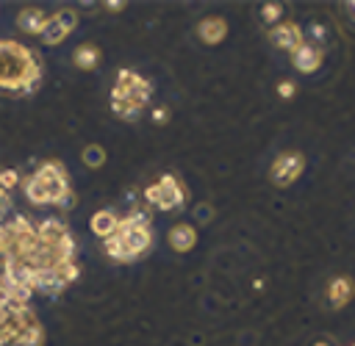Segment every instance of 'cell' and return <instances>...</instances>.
Masks as SVG:
<instances>
[{"mask_svg":"<svg viewBox=\"0 0 355 346\" xmlns=\"http://www.w3.org/2000/svg\"><path fill=\"white\" fill-rule=\"evenodd\" d=\"M153 122L155 125H166L169 122V108H155L153 111Z\"/></svg>","mask_w":355,"mask_h":346,"instance_id":"obj_23","label":"cell"},{"mask_svg":"<svg viewBox=\"0 0 355 346\" xmlns=\"http://www.w3.org/2000/svg\"><path fill=\"white\" fill-rule=\"evenodd\" d=\"M25 197L33 205H61V208H75V197L67 185V172L58 161H47L36 169L33 177L25 183Z\"/></svg>","mask_w":355,"mask_h":346,"instance_id":"obj_2","label":"cell"},{"mask_svg":"<svg viewBox=\"0 0 355 346\" xmlns=\"http://www.w3.org/2000/svg\"><path fill=\"white\" fill-rule=\"evenodd\" d=\"M17 183H19V174H17L14 169H3V172H0V188H3V191L14 188Z\"/></svg>","mask_w":355,"mask_h":346,"instance_id":"obj_20","label":"cell"},{"mask_svg":"<svg viewBox=\"0 0 355 346\" xmlns=\"http://www.w3.org/2000/svg\"><path fill=\"white\" fill-rule=\"evenodd\" d=\"M269 42L280 50H297L302 44V30L294 22H280L269 30Z\"/></svg>","mask_w":355,"mask_h":346,"instance_id":"obj_7","label":"cell"},{"mask_svg":"<svg viewBox=\"0 0 355 346\" xmlns=\"http://www.w3.org/2000/svg\"><path fill=\"white\" fill-rule=\"evenodd\" d=\"M316 346H327V343H316Z\"/></svg>","mask_w":355,"mask_h":346,"instance_id":"obj_27","label":"cell"},{"mask_svg":"<svg viewBox=\"0 0 355 346\" xmlns=\"http://www.w3.org/2000/svg\"><path fill=\"white\" fill-rule=\"evenodd\" d=\"M144 197L158 210H175V208L183 205V188H180V183L172 174H164L158 183L147 185L144 188Z\"/></svg>","mask_w":355,"mask_h":346,"instance_id":"obj_4","label":"cell"},{"mask_svg":"<svg viewBox=\"0 0 355 346\" xmlns=\"http://www.w3.org/2000/svg\"><path fill=\"white\" fill-rule=\"evenodd\" d=\"M194 219H197L200 224H208V221L214 219V208H211V205H197V208H194Z\"/></svg>","mask_w":355,"mask_h":346,"instance_id":"obj_21","label":"cell"},{"mask_svg":"<svg viewBox=\"0 0 355 346\" xmlns=\"http://www.w3.org/2000/svg\"><path fill=\"white\" fill-rule=\"evenodd\" d=\"M8 205H11V202H8V194H6L3 188H0V216H3L6 210H8Z\"/></svg>","mask_w":355,"mask_h":346,"instance_id":"obj_25","label":"cell"},{"mask_svg":"<svg viewBox=\"0 0 355 346\" xmlns=\"http://www.w3.org/2000/svg\"><path fill=\"white\" fill-rule=\"evenodd\" d=\"M347 8H349V14L355 17V3H347Z\"/></svg>","mask_w":355,"mask_h":346,"instance_id":"obj_26","label":"cell"},{"mask_svg":"<svg viewBox=\"0 0 355 346\" xmlns=\"http://www.w3.org/2000/svg\"><path fill=\"white\" fill-rule=\"evenodd\" d=\"M42 80L39 58L19 42H0V89L8 91H36Z\"/></svg>","mask_w":355,"mask_h":346,"instance_id":"obj_1","label":"cell"},{"mask_svg":"<svg viewBox=\"0 0 355 346\" xmlns=\"http://www.w3.org/2000/svg\"><path fill=\"white\" fill-rule=\"evenodd\" d=\"M55 17H58V22H61V25H64V28H67L69 33L75 30V25H78V14H75L72 8H61V11L55 14Z\"/></svg>","mask_w":355,"mask_h":346,"instance_id":"obj_19","label":"cell"},{"mask_svg":"<svg viewBox=\"0 0 355 346\" xmlns=\"http://www.w3.org/2000/svg\"><path fill=\"white\" fill-rule=\"evenodd\" d=\"M227 33V22L222 17H205L200 25H197V36L205 42V44H216L222 42Z\"/></svg>","mask_w":355,"mask_h":346,"instance_id":"obj_9","label":"cell"},{"mask_svg":"<svg viewBox=\"0 0 355 346\" xmlns=\"http://www.w3.org/2000/svg\"><path fill=\"white\" fill-rule=\"evenodd\" d=\"M105 255L108 257H114V260H122V263H128V260H133V255L125 249V244L119 241V235H111V238H105Z\"/></svg>","mask_w":355,"mask_h":346,"instance_id":"obj_16","label":"cell"},{"mask_svg":"<svg viewBox=\"0 0 355 346\" xmlns=\"http://www.w3.org/2000/svg\"><path fill=\"white\" fill-rule=\"evenodd\" d=\"M116 227H119V216L114 210H97L92 216V233L100 235L103 241L111 238V235H116Z\"/></svg>","mask_w":355,"mask_h":346,"instance_id":"obj_11","label":"cell"},{"mask_svg":"<svg viewBox=\"0 0 355 346\" xmlns=\"http://www.w3.org/2000/svg\"><path fill=\"white\" fill-rule=\"evenodd\" d=\"M44 22H47V17L39 8H22L17 14V25H19L22 33H42L44 30Z\"/></svg>","mask_w":355,"mask_h":346,"instance_id":"obj_13","label":"cell"},{"mask_svg":"<svg viewBox=\"0 0 355 346\" xmlns=\"http://www.w3.org/2000/svg\"><path fill=\"white\" fill-rule=\"evenodd\" d=\"M166 238H169V246L175 252H189L197 244V233H194L191 224H172V230H169Z\"/></svg>","mask_w":355,"mask_h":346,"instance_id":"obj_10","label":"cell"},{"mask_svg":"<svg viewBox=\"0 0 355 346\" xmlns=\"http://www.w3.org/2000/svg\"><path fill=\"white\" fill-rule=\"evenodd\" d=\"M39 36H42V42H44V44H50V47H53V44H61V42L69 36V30H67V28L58 22V17L53 14V17H47L44 30H42Z\"/></svg>","mask_w":355,"mask_h":346,"instance_id":"obj_14","label":"cell"},{"mask_svg":"<svg viewBox=\"0 0 355 346\" xmlns=\"http://www.w3.org/2000/svg\"><path fill=\"white\" fill-rule=\"evenodd\" d=\"M103 6H105L108 11H122V8H125V3H122V0H108V3H103Z\"/></svg>","mask_w":355,"mask_h":346,"instance_id":"obj_24","label":"cell"},{"mask_svg":"<svg viewBox=\"0 0 355 346\" xmlns=\"http://www.w3.org/2000/svg\"><path fill=\"white\" fill-rule=\"evenodd\" d=\"M72 61H75V66L78 69H94L97 64H100V50L94 47V44H80L75 53H72Z\"/></svg>","mask_w":355,"mask_h":346,"instance_id":"obj_15","label":"cell"},{"mask_svg":"<svg viewBox=\"0 0 355 346\" xmlns=\"http://www.w3.org/2000/svg\"><path fill=\"white\" fill-rule=\"evenodd\" d=\"M258 14H261V22H263V25L275 28V22H277L280 14H283V6H280V3H263Z\"/></svg>","mask_w":355,"mask_h":346,"instance_id":"obj_18","label":"cell"},{"mask_svg":"<svg viewBox=\"0 0 355 346\" xmlns=\"http://www.w3.org/2000/svg\"><path fill=\"white\" fill-rule=\"evenodd\" d=\"M80 161H83L89 169H100V166L105 163V149H103L100 144H89V147H83Z\"/></svg>","mask_w":355,"mask_h":346,"instance_id":"obj_17","label":"cell"},{"mask_svg":"<svg viewBox=\"0 0 355 346\" xmlns=\"http://www.w3.org/2000/svg\"><path fill=\"white\" fill-rule=\"evenodd\" d=\"M352 299V280L349 277H336L327 285V304L330 307H344Z\"/></svg>","mask_w":355,"mask_h":346,"instance_id":"obj_12","label":"cell"},{"mask_svg":"<svg viewBox=\"0 0 355 346\" xmlns=\"http://www.w3.org/2000/svg\"><path fill=\"white\" fill-rule=\"evenodd\" d=\"M150 91H153L150 80H144L133 69H119L116 83H114V91H111V111L119 119L133 122L139 116V111L147 105Z\"/></svg>","mask_w":355,"mask_h":346,"instance_id":"obj_3","label":"cell"},{"mask_svg":"<svg viewBox=\"0 0 355 346\" xmlns=\"http://www.w3.org/2000/svg\"><path fill=\"white\" fill-rule=\"evenodd\" d=\"M302 169H305V158H302L300 152H283V155H277V161L272 163L269 180L283 188V185H291V183L302 174Z\"/></svg>","mask_w":355,"mask_h":346,"instance_id":"obj_5","label":"cell"},{"mask_svg":"<svg viewBox=\"0 0 355 346\" xmlns=\"http://www.w3.org/2000/svg\"><path fill=\"white\" fill-rule=\"evenodd\" d=\"M294 66L300 69V72H316L319 69V64H322V47H316V44H300L297 50H294Z\"/></svg>","mask_w":355,"mask_h":346,"instance_id":"obj_8","label":"cell"},{"mask_svg":"<svg viewBox=\"0 0 355 346\" xmlns=\"http://www.w3.org/2000/svg\"><path fill=\"white\" fill-rule=\"evenodd\" d=\"M116 235H119V241L125 244V249L133 255V260H136L139 255H144V252L150 249V244H153L150 230L141 227V224H133V221H128V219H119Z\"/></svg>","mask_w":355,"mask_h":346,"instance_id":"obj_6","label":"cell"},{"mask_svg":"<svg viewBox=\"0 0 355 346\" xmlns=\"http://www.w3.org/2000/svg\"><path fill=\"white\" fill-rule=\"evenodd\" d=\"M294 91H297V89H294V83H291V80H280V83H277V94H280L283 100L294 97Z\"/></svg>","mask_w":355,"mask_h":346,"instance_id":"obj_22","label":"cell"}]
</instances>
